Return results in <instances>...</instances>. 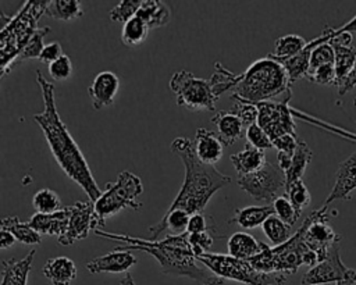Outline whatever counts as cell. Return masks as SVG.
<instances>
[{
  "mask_svg": "<svg viewBox=\"0 0 356 285\" xmlns=\"http://www.w3.org/2000/svg\"><path fill=\"white\" fill-rule=\"evenodd\" d=\"M36 82L40 88L44 107L40 113L33 115V121L42 129L58 167L71 181L79 185L89 200L95 203L103 192L96 184L83 153L57 111L54 85L47 81L40 71H36Z\"/></svg>",
  "mask_w": 356,
  "mask_h": 285,
  "instance_id": "cell-1",
  "label": "cell"
},
{
  "mask_svg": "<svg viewBox=\"0 0 356 285\" xmlns=\"http://www.w3.org/2000/svg\"><path fill=\"white\" fill-rule=\"evenodd\" d=\"M97 236L122 242L125 250H142L149 253L160 264L164 274L186 277L197 285H222L224 279L211 272L203 264H197V259L188 239V232L181 235H168L164 239H143L139 236L106 232L103 229L93 231Z\"/></svg>",
  "mask_w": 356,
  "mask_h": 285,
  "instance_id": "cell-2",
  "label": "cell"
},
{
  "mask_svg": "<svg viewBox=\"0 0 356 285\" xmlns=\"http://www.w3.org/2000/svg\"><path fill=\"white\" fill-rule=\"evenodd\" d=\"M171 152L182 160L185 177L168 210L181 209L191 215L203 213L214 193L231 184L232 178L220 172L214 165L202 163L195 153L193 140L186 136L175 138L171 143Z\"/></svg>",
  "mask_w": 356,
  "mask_h": 285,
  "instance_id": "cell-3",
  "label": "cell"
},
{
  "mask_svg": "<svg viewBox=\"0 0 356 285\" xmlns=\"http://www.w3.org/2000/svg\"><path fill=\"white\" fill-rule=\"evenodd\" d=\"M291 85L288 72L282 64L267 56L256 60L242 72V79L229 99L256 104L267 101L284 92H291Z\"/></svg>",
  "mask_w": 356,
  "mask_h": 285,
  "instance_id": "cell-4",
  "label": "cell"
},
{
  "mask_svg": "<svg viewBox=\"0 0 356 285\" xmlns=\"http://www.w3.org/2000/svg\"><path fill=\"white\" fill-rule=\"evenodd\" d=\"M49 0H29L13 17L0 14L1 33H0V64L1 76L10 72V67L22 51L25 44L33 36L39 18L47 14Z\"/></svg>",
  "mask_w": 356,
  "mask_h": 285,
  "instance_id": "cell-5",
  "label": "cell"
},
{
  "mask_svg": "<svg viewBox=\"0 0 356 285\" xmlns=\"http://www.w3.org/2000/svg\"><path fill=\"white\" fill-rule=\"evenodd\" d=\"M257 271L261 272H282L291 275L303 264L314 267L318 263L317 254L303 242V229H299L280 246H266L260 253L248 260Z\"/></svg>",
  "mask_w": 356,
  "mask_h": 285,
  "instance_id": "cell-6",
  "label": "cell"
},
{
  "mask_svg": "<svg viewBox=\"0 0 356 285\" xmlns=\"http://www.w3.org/2000/svg\"><path fill=\"white\" fill-rule=\"evenodd\" d=\"M143 193V185L138 175L131 171L118 174L115 182L107 184L106 190L93 203L95 204V229L104 227L108 217L115 215L124 209L139 210L142 203L139 196Z\"/></svg>",
  "mask_w": 356,
  "mask_h": 285,
  "instance_id": "cell-7",
  "label": "cell"
},
{
  "mask_svg": "<svg viewBox=\"0 0 356 285\" xmlns=\"http://www.w3.org/2000/svg\"><path fill=\"white\" fill-rule=\"evenodd\" d=\"M197 261L220 278L241 282L243 285H284L289 275L282 272L257 271L248 260L236 259L224 253H204Z\"/></svg>",
  "mask_w": 356,
  "mask_h": 285,
  "instance_id": "cell-8",
  "label": "cell"
},
{
  "mask_svg": "<svg viewBox=\"0 0 356 285\" xmlns=\"http://www.w3.org/2000/svg\"><path fill=\"white\" fill-rule=\"evenodd\" d=\"M177 104L191 111H213L218 100L209 79L195 76L186 70L177 71L170 79Z\"/></svg>",
  "mask_w": 356,
  "mask_h": 285,
  "instance_id": "cell-9",
  "label": "cell"
},
{
  "mask_svg": "<svg viewBox=\"0 0 356 285\" xmlns=\"http://www.w3.org/2000/svg\"><path fill=\"white\" fill-rule=\"evenodd\" d=\"M236 182L239 188L257 202H274L278 197V192L285 189V174L278 165L267 164L259 171L248 175H238Z\"/></svg>",
  "mask_w": 356,
  "mask_h": 285,
  "instance_id": "cell-10",
  "label": "cell"
},
{
  "mask_svg": "<svg viewBox=\"0 0 356 285\" xmlns=\"http://www.w3.org/2000/svg\"><path fill=\"white\" fill-rule=\"evenodd\" d=\"M327 207L323 206L312 211L300 225L303 229V242L317 254L318 263L327 259L334 245H339L341 242V235L328 222Z\"/></svg>",
  "mask_w": 356,
  "mask_h": 285,
  "instance_id": "cell-11",
  "label": "cell"
},
{
  "mask_svg": "<svg viewBox=\"0 0 356 285\" xmlns=\"http://www.w3.org/2000/svg\"><path fill=\"white\" fill-rule=\"evenodd\" d=\"M289 99L291 93L282 101L267 100L256 103L259 110L257 125L261 127L271 140L284 135L298 136L292 107L288 104Z\"/></svg>",
  "mask_w": 356,
  "mask_h": 285,
  "instance_id": "cell-12",
  "label": "cell"
},
{
  "mask_svg": "<svg viewBox=\"0 0 356 285\" xmlns=\"http://www.w3.org/2000/svg\"><path fill=\"white\" fill-rule=\"evenodd\" d=\"M356 277V270L346 267L341 260L339 245H334L323 261L309 268L303 277L302 285H335L343 279Z\"/></svg>",
  "mask_w": 356,
  "mask_h": 285,
  "instance_id": "cell-13",
  "label": "cell"
},
{
  "mask_svg": "<svg viewBox=\"0 0 356 285\" xmlns=\"http://www.w3.org/2000/svg\"><path fill=\"white\" fill-rule=\"evenodd\" d=\"M65 209L70 215L68 227L57 242L63 246H70L88 238L89 231H95V204L90 200H83L65 206Z\"/></svg>",
  "mask_w": 356,
  "mask_h": 285,
  "instance_id": "cell-14",
  "label": "cell"
},
{
  "mask_svg": "<svg viewBox=\"0 0 356 285\" xmlns=\"http://www.w3.org/2000/svg\"><path fill=\"white\" fill-rule=\"evenodd\" d=\"M355 189H356V150L338 165L334 186L330 192V196L325 199L324 206H328L334 200L350 199V193Z\"/></svg>",
  "mask_w": 356,
  "mask_h": 285,
  "instance_id": "cell-15",
  "label": "cell"
},
{
  "mask_svg": "<svg viewBox=\"0 0 356 285\" xmlns=\"http://www.w3.org/2000/svg\"><path fill=\"white\" fill-rule=\"evenodd\" d=\"M118 89H120V79L114 72L111 71L99 72L93 78L88 89L93 107L96 110H100L103 107L113 104L118 93Z\"/></svg>",
  "mask_w": 356,
  "mask_h": 285,
  "instance_id": "cell-16",
  "label": "cell"
},
{
  "mask_svg": "<svg viewBox=\"0 0 356 285\" xmlns=\"http://www.w3.org/2000/svg\"><path fill=\"white\" fill-rule=\"evenodd\" d=\"M134 264H136L135 256L125 249L115 247L114 250L96 257L86 263V270L92 274L99 272H127Z\"/></svg>",
  "mask_w": 356,
  "mask_h": 285,
  "instance_id": "cell-17",
  "label": "cell"
},
{
  "mask_svg": "<svg viewBox=\"0 0 356 285\" xmlns=\"http://www.w3.org/2000/svg\"><path fill=\"white\" fill-rule=\"evenodd\" d=\"M193 145L197 158L207 165H214L222 157L224 145L214 131L206 128L196 129Z\"/></svg>",
  "mask_w": 356,
  "mask_h": 285,
  "instance_id": "cell-18",
  "label": "cell"
},
{
  "mask_svg": "<svg viewBox=\"0 0 356 285\" xmlns=\"http://www.w3.org/2000/svg\"><path fill=\"white\" fill-rule=\"evenodd\" d=\"M68 218V211L65 207H63L53 214L36 213L28 220V224L40 235H50L60 239L67 231Z\"/></svg>",
  "mask_w": 356,
  "mask_h": 285,
  "instance_id": "cell-19",
  "label": "cell"
},
{
  "mask_svg": "<svg viewBox=\"0 0 356 285\" xmlns=\"http://www.w3.org/2000/svg\"><path fill=\"white\" fill-rule=\"evenodd\" d=\"M35 253L32 249L22 259L1 260V285H26Z\"/></svg>",
  "mask_w": 356,
  "mask_h": 285,
  "instance_id": "cell-20",
  "label": "cell"
},
{
  "mask_svg": "<svg viewBox=\"0 0 356 285\" xmlns=\"http://www.w3.org/2000/svg\"><path fill=\"white\" fill-rule=\"evenodd\" d=\"M211 122H214L217 125L216 133L220 138L224 147H228V146L234 145L243 135L245 125L231 110L229 111L228 110L218 111L211 118Z\"/></svg>",
  "mask_w": 356,
  "mask_h": 285,
  "instance_id": "cell-21",
  "label": "cell"
},
{
  "mask_svg": "<svg viewBox=\"0 0 356 285\" xmlns=\"http://www.w3.org/2000/svg\"><path fill=\"white\" fill-rule=\"evenodd\" d=\"M76 274L75 263L65 256L51 257L43 266V275L53 285H71Z\"/></svg>",
  "mask_w": 356,
  "mask_h": 285,
  "instance_id": "cell-22",
  "label": "cell"
},
{
  "mask_svg": "<svg viewBox=\"0 0 356 285\" xmlns=\"http://www.w3.org/2000/svg\"><path fill=\"white\" fill-rule=\"evenodd\" d=\"M266 243L259 242L253 235L246 232H235L228 238V254L242 260H250L263 250Z\"/></svg>",
  "mask_w": 356,
  "mask_h": 285,
  "instance_id": "cell-23",
  "label": "cell"
},
{
  "mask_svg": "<svg viewBox=\"0 0 356 285\" xmlns=\"http://www.w3.org/2000/svg\"><path fill=\"white\" fill-rule=\"evenodd\" d=\"M231 163L236 170L238 175H248L259 171L267 164V158L263 150L246 145L243 150L231 154Z\"/></svg>",
  "mask_w": 356,
  "mask_h": 285,
  "instance_id": "cell-24",
  "label": "cell"
},
{
  "mask_svg": "<svg viewBox=\"0 0 356 285\" xmlns=\"http://www.w3.org/2000/svg\"><path fill=\"white\" fill-rule=\"evenodd\" d=\"M335 53V61H334V67H335V74H337V81H335V86H339L350 74L355 61H356V49L350 44H345L342 43L338 38L331 39L328 42Z\"/></svg>",
  "mask_w": 356,
  "mask_h": 285,
  "instance_id": "cell-25",
  "label": "cell"
},
{
  "mask_svg": "<svg viewBox=\"0 0 356 285\" xmlns=\"http://www.w3.org/2000/svg\"><path fill=\"white\" fill-rule=\"evenodd\" d=\"M135 17L146 22L149 29H154L164 26L171 19V11L164 1L142 0V4Z\"/></svg>",
  "mask_w": 356,
  "mask_h": 285,
  "instance_id": "cell-26",
  "label": "cell"
},
{
  "mask_svg": "<svg viewBox=\"0 0 356 285\" xmlns=\"http://www.w3.org/2000/svg\"><path fill=\"white\" fill-rule=\"evenodd\" d=\"M274 215L273 204H263V206H246L238 209L231 218V222H236L239 227L245 229H253L256 227H261L264 221Z\"/></svg>",
  "mask_w": 356,
  "mask_h": 285,
  "instance_id": "cell-27",
  "label": "cell"
},
{
  "mask_svg": "<svg viewBox=\"0 0 356 285\" xmlns=\"http://www.w3.org/2000/svg\"><path fill=\"white\" fill-rule=\"evenodd\" d=\"M189 218H191V214L186 213L185 210H181V209L167 210L163 218L157 224L149 228V232L154 239H157V236L163 234L165 229H170L174 235L185 234L188 229Z\"/></svg>",
  "mask_w": 356,
  "mask_h": 285,
  "instance_id": "cell-28",
  "label": "cell"
},
{
  "mask_svg": "<svg viewBox=\"0 0 356 285\" xmlns=\"http://www.w3.org/2000/svg\"><path fill=\"white\" fill-rule=\"evenodd\" d=\"M310 54H312V49H309L307 46L298 53L293 57H288V58H277L273 54H268L271 58L277 60L280 64H282V67L286 70L288 76L291 83L296 82L300 78H306L310 70Z\"/></svg>",
  "mask_w": 356,
  "mask_h": 285,
  "instance_id": "cell-29",
  "label": "cell"
},
{
  "mask_svg": "<svg viewBox=\"0 0 356 285\" xmlns=\"http://www.w3.org/2000/svg\"><path fill=\"white\" fill-rule=\"evenodd\" d=\"M312 157H313V152L310 150V147L306 145V142L299 139L296 150L292 156L291 165L285 172V186L302 179L309 163L312 161Z\"/></svg>",
  "mask_w": 356,
  "mask_h": 285,
  "instance_id": "cell-30",
  "label": "cell"
},
{
  "mask_svg": "<svg viewBox=\"0 0 356 285\" xmlns=\"http://www.w3.org/2000/svg\"><path fill=\"white\" fill-rule=\"evenodd\" d=\"M1 228L10 231L14 238L24 245H39L42 235L36 232L28 222H21L17 215H7L1 220Z\"/></svg>",
  "mask_w": 356,
  "mask_h": 285,
  "instance_id": "cell-31",
  "label": "cell"
},
{
  "mask_svg": "<svg viewBox=\"0 0 356 285\" xmlns=\"http://www.w3.org/2000/svg\"><path fill=\"white\" fill-rule=\"evenodd\" d=\"M241 79H242V74L235 75L228 68H225L220 61H217L214 64V72L209 78V81L211 83V89H213L217 99L222 93L234 90L238 86V83L241 82Z\"/></svg>",
  "mask_w": 356,
  "mask_h": 285,
  "instance_id": "cell-32",
  "label": "cell"
},
{
  "mask_svg": "<svg viewBox=\"0 0 356 285\" xmlns=\"http://www.w3.org/2000/svg\"><path fill=\"white\" fill-rule=\"evenodd\" d=\"M149 26L146 25V22H143L140 18L134 17L129 21H127L122 25V31H121V42L127 46V47H135L140 43H143L147 38L149 33Z\"/></svg>",
  "mask_w": 356,
  "mask_h": 285,
  "instance_id": "cell-33",
  "label": "cell"
},
{
  "mask_svg": "<svg viewBox=\"0 0 356 285\" xmlns=\"http://www.w3.org/2000/svg\"><path fill=\"white\" fill-rule=\"evenodd\" d=\"M81 1L76 0H51L47 7V14L51 18L60 21H71L82 17Z\"/></svg>",
  "mask_w": 356,
  "mask_h": 285,
  "instance_id": "cell-34",
  "label": "cell"
},
{
  "mask_svg": "<svg viewBox=\"0 0 356 285\" xmlns=\"http://www.w3.org/2000/svg\"><path fill=\"white\" fill-rule=\"evenodd\" d=\"M307 42L299 35H285L275 40L274 53H271L277 58H288L300 53L306 47Z\"/></svg>",
  "mask_w": 356,
  "mask_h": 285,
  "instance_id": "cell-35",
  "label": "cell"
},
{
  "mask_svg": "<svg viewBox=\"0 0 356 285\" xmlns=\"http://www.w3.org/2000/svg\"><path fill=\"white\" fill-rule=\"evenodd\" d=\"M261 229H263L264 235L268 238V241L275 246H280V245L285 243L292 236L291 235V225L285 224L275 214L268 217L264 221V224L261 225Z\"/></svg>",
  "mask_w": 356,
  "mask_h": 285,
  "instance_id": "cell-36",
  "label": "cell"
},
{
  "mask_svg": "<svg viewBox=\"0 0 356 285\" xmlns=\"http://www.w3.org/2000/svg\"><path fill=\"white\" fill-rule=\"evenodd\" d=\"M50 32V28L44 26V28H38L36 32L33 33V36L29 39V42L25 44V47L22 49V51L18 54V57L15 58V61L13 63V65L10 67V71L19 65L22 61H26V60H32V58H38L39 60V56L44 47L43 44V38L46 36V33Z\"/></svg>",
  "mask_w": 356,
  "mask_h": 285,
  "instance_id": "cell-37",
  "label": "cell"
},
{
  "mask_svg": "<svg viewBox=\"0 0 356 285\" xmlns=\"http://www.w3.org/2000/svg\"><path fill=\"white\" fill-rule=\"evenodd\" d=\"M32 206L35 207L36 213H40V214H53V213L63 209L60 196L49 188L39 189L33 195Z\"/></svg>",
  "mask_w": 356,
  "mask_h": 285,
  "instance_id": "cell-38",
  "label": "cell"
},
{
  "mask_svg": "<svg viewBox=\"0 0 356 285\" xmlns=\"http://www.w3.org/2000/svg\"><path fill=\"white\" fill-rule=\"evenodd\" d=\"M285 195L289 199V202L292 203V206L295 207L296 213L300 215L302 211L309 206L312 196L310 192L307 189V186L305 185V182L302 179L285 186Z\"/></svg>",
  "mask_w": 356,
  "mask_h": 285,
  "instance_id": "cell-39",
  "label": "cell"
},
{
  "mask_svg": "<svg viewBox=\"0 0 356 285\" xmlns=\"http://www.w3.org/2000/svg\"><path fill=\"white\" fill-rule=\"evenodd\" d=\"M355 32H356V15H355L349 22L343 24V25L339 26V28H325L320 36H317V38H314L313 40L307 42L306 46L313 50L314 47L323 44V43H328L331 39L337 38V36L341 35V33H350V35H352V33H355Z\"/></svg>",
  "mask_w": 356,
  "mask_h": 285,
  "instance_id": "cell-40",
  "label": "cell"
},
{
  "mask_svg": "<svg viewBox=\"0 0 356 285\" xmlns=\"http://www.w3.org/2000/svg\"><path fill=\"white\" fill-rule=\"evenodd\" d=\"M140 4L142 0H121L114 8L110 10V19L125 24L136 15Z\"/></svg>",
  "mask_w": 356,
  "mask_h": 285,
  "instance_id": "cell-41",
  "label": "cell"
},
{
  "mask_svg": "<svg viewBox=\"0 0 356 285\" xmlns=\"http://www.w3.org/2000/svg\"><path fill=\"white\" fill-rule=\"evenodd\" d=\"M273 207H274V214L282 220L285 224L288 225H293L298 218L299 214L296 213L295 207L292 206V203L289 202V199L286 196H278L274 202H273Z\"/></svg>",
  "mask_w": 356,
  "mask_h": 285,
  "instance_id": "cell-42",
  "label": "cell"
},
{
  "mask_svg": "<svg viewBox=\"0 0 356 285\" xmlns=\"http://www.w3.org/2000/svg\"><path fill=\"white\" fill-rule=\"evenodd\" d=\"M335 61V53L330 43H323L312 50L310 54V71H314L316 68L325 65V64H334Z\"/></svg>",
  "mask_w": 356,
  "mask_h": 285,
  "instance_id": "cell-43",
  "label": "cell"
},
{
  "mask_svg": "<svg viewBox=\"0 0 356 285\" xmlns=\"http://www.w3.org/2000/svg\"><path fill=\"white\" fill-rule=\"evenodd\" d=\"M232 101H234V107L231 111L242 121L243 125L250 127L257 122L259 110H257L256 104L248 103V101H241V100H232Z\"/></svg>",
  "mask_w": 356,
  "mask_h": 285,
  "instance_id": "cell-44",
  "label": "cell"
},
{
  "mask_svg": "<svg viewBox=\"0 0 356 285\" xmlns=\"http://www.w3.org/2000/svg\"><path fill=\"white\" fill-rule=\"evenodd\" d=\"M248 145L252 147H256L259 150H266V149H273V140L268 138V135L261 129V127L256 124L250 125L246 128L245 132Z\"/></svg>",
  "mask_w": 356,
  "mask_h": 285,
  "instance_id": "cell-45",
  "label": "cell"
},
{
  "mask_svg": "<svg viewBox=\"0 0 356 285\" xmlns=\"http://www.w3.org/2000/svg\"><path fill=\"white\" fill-rule=\"evenodd\" d=\"M188 239H189V243L192 246V250H193L196 259H199L204 253H209L210 247L214 242V236L210 231L200 232V234H188Z\"/></svg>",
  "mask_w": 356,
  "mask_h": 285,
  "instance_id": "cell-46",
  "label": "cell"
},
{
  "mask_svg": "<svg viewBox=\"0 0 356 285\" xmlns=\"http://www.w3.org/2000/svg\"><path fill=\"white\" fill-rule=\"evenodd\" d=\"M72 63L67 54H63L58 60L49 65V74L54 81H65L72 75Z\"/></svg>",
  "mask_w": 356,
  "mask_h": 285,
  "instance_id": "cell-47",
  "label": "cell"
},
{
  "mask_svg": "<svg viewBox=\"0 0 356 285\" xmlns=\"http://www.w3.org/2000/svg\"><path fill=\"white\" fill-rule=\"evenodd\" d=\"M310 82L318 83V85H335L337 81V74H335V67L334 64H325L314 71H310L306 76Z\"/></svg>",
  "mask_w": 356,
  "mask_h": 285,
  "instance_id": "cell-48",
  "label": "cell"
},
{
  "mask_svg": "<svg viewBox=\"0 0 356 285\" xmlns=\"http://www.w3.org/2000/svg\"><path fill=\"white\" fill-rule=\"evenodd\" d=\"M63 47L58 42H50L47 44H44L40 56H39V61L44 63V64H51L56 60H58L63 56Z\"/></svg>",
  "mask_w": 356,
  "mask_h": 285,
  "instance_id": "cell-49",
  "label": "cell"
},
{
  "mask_svg": "<svg viewBox=\"0 0 356 285\" xmlns=\"http://www.w3.org/2000/svg\"><path fill=\"white\" fill-rule=\"evenodd\" d=\"M299 143V138L295 135H284L273 140V147L277 149V152H284L293 154L296 150V146Z\"/></svg>",
  "mask_w": 356,
  "mask_h": 285,
  "instance_id": "cell-50",
  "label": "cell"
},
{
  "mask_svg": "<svg viewBox=\"0 0 356 285\" xmlns=\"http://www.w3.org/2000/svg\"><path fill=\"white\" fill-rule=\"evenodd\" d=\"M209 221L207 217L203 213H196L192 214L189 218V224H188V234H200V232H206L209 231Z\"/></svg>",
  "mask_w": 356,
  "mask_h": 285,
  "instance_id": "cell-51",
  "label": "cell"
},
{
  "mask_svg": "<svg viewBox=\"0 0 356 285\" xmlns=\"http://www.w3.org/2000/svg\"><path fill=\"white\" fill-rule=\"evenodd\" d=\"M356 86V61H355V65L350 71V74L348 75V78L338 86V93L339 96H343L346 95L350 89H353Z\"/></svg>",
  "mask_w": 356,
  "mask_h": 285,
  "instance_id": "cell-52",
  "label": "cell"
},
{
  "mask_svg": "<svg viewBox=\"0 0 356 285\" xmlns=\"http://www.w3.org/2000/svg\"><path fill=\"white\" fill-rule=\"evenodd\" d=\"M15 242H17V239L14 238V235L10 231L1 228V231H0V246H1V249L11 247Z\"/></svg>",
  "mask_w": 356,
  "mask_h": 285,
  "instance_id": "cell-53",
  "label": "cell"
},
{
  "mask_svg": "<svg viewBox=\"0 0 356 285\" xmlns=\"http://www.w3.org/2000/svg\"><path fill=\"white\" fill-rule=\"evenodd\" d=\"M120 285H136L132 275L129 272H125V277L121 279V284Z\"/></svg>",
  "mask_w": 356,
  "mask_h": 285,
  "instance_id": "cell-54",
  "label": "cell"
},
{
  "mask_svg": "<svg viewBox=\"0 0 356 285\" xmlns=\"http://www.w3.org/2000/svg\"><path fill=\"white\" fill-rule=\"evenodd\" d=\"M335 285H356V277L343 279V281H341V282H338V284H335Z\"/></svg>",
  "mask_w": 356,
  "mask_h": 285,
  "instance_id": "cell-55",
  "label": "cell"
},
{
  "mask_svg": "<svg viewBox=\"0 0 356 285\" xmlns=\"http://www.w3.org/2000/svg\"><path fill=\"white\" fill-rule=\"evenodd\" d=\"M353 103H355V106H356V99H355V100H353Z\"/></svg>",
  "mask_w": 356,
  "mask_h": 285,
  "instance_id": "cell-56",
  "label": "cell"
}]
</instances>
